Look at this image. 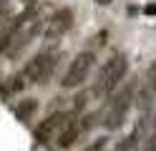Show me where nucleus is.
Instances as JSON below:
<instances>
[{
	"mask_svg": "<svg viewBox=\"0 0 156 151\" xmlns=\"http://www.w3.org/2000/svg\"><path fill=\"white\" fill-rule=\"evenodd\" d=\"M126 70H129V60H126L123 53H116L111 56L108 60H106V66L101 68V73H98V81H96V86H93V96H111L116 88H119V83L123 81L126 76Z\"/></svg>",
	"mask_w": 156,
	"mask_h": 151,
	"instance_id": "nucleus-1",
	"label": "nucleus"
},
{
	"mask_svg": "<svg viewBox=\"0 0 156 151\" xmlns=\"http://www.w3.org/2000/svg\"><path fill=\"white\" fill-rule=\"evenodd\" d=\"M58 58H61V56H58L55 50H41V53H35L25 63V68H23L25 83H33V86L45 83V81L53 76V70L58 66Z\"/></svg>",
	"mask_w": 156,
	"mask_h": 151,
	"instance_id": "nucleus-2",
	"label": "nucleus"
},
{
	"mask_svg": "<svg viewBox=\"0 0 156 151\" xmlns=\"http://www.w3.org/2000/svg\"><path fill=\"white\" fill-rule=\"evenodd\" d=\"M133 98H136V83L123 86L119 93L111 98L108 108H106V116H103V126L108 128V131L119 128L123 121H126V113H129V108H131V103H133Z\"/></svg>",
	"mask_w": 156,
	"mask_h": 151,
	"instance_id": "nucleus-3",
	"label": "nucleus"
},
{
	"mask_svg": "<svg viewBox=\"0 0 156 151\" xmlns=\"http://www.w3.org/2000/svg\"><path fill=\"white\" fill-rule=\"evenodd\" d=\"M93 63H96V56L91 53V50H83V53H78V56L71 60V66H68L66 76H63V81H61V86H63V88H78L86 78L91 76Z\"/></svg>",
	"mask_w": 156,
	"mask_h": 151,
	"instance_id": "nucleus-4",
	"label": "nucleus"
},
{
	"mask_svg": "<svg viewBox=\"0 0 156 151\" xmlns=\"http://www.w3.org/2000/svg\"><path fill=\"white\" fill-rule=\"evenodd\" d=\"M71 25H73V10L71 8H61V10H55V13L45 20L43 35L48 40H58V38H63L68 30H71Z\"/></svg>",
	"mask_w": 156,
	"mask_h": 151,
	"instance_id": "nucleus-5",
	"label": "nucleus"
},
{
	"mask_svg": "<svg viewBox=\"0 0 156 151\" xmlns=\"http://www.w3.org/2000/svg\"><path fill=\"white\" fill-rule=\"evenodd\" d=\"M78 134H81V121H78L73 113H66L61 128L55 134V144L58 149H71L76 141H78Z\"/></svg>",
	"mask_w": 156,
	"mask_h": 151,
	"instance_id": "nucleus-6",
	"label": "nucleus"
},
{
	"mask_svg": "<svg viewBox=\"0 0 156 151\" xmlns=\"http://www.w3.org/2000/svg\"><path fill=\"white\" fill-rule=\"evenodd\" d=\"M33 10H28V13H23L20 18H13L10 23L5 25V30L0 33V53H8V50L13 48V43H15V38H18V33H20V28H23V23L28 20V15H30Z\"/></svg>",
	"mask_w": 156,
	"mask_h": 151,
	"instance_id": "nucleus-7",
	"label": "nucleus"
},
{
	"mask_svg": "<svg viewBox=\"0 0 156 151\" xmlns=\"http://www.w3.org/2000/svg\"><path fill=\"white\" fill-rule=\"evenodd\" d=\"M63 118H66V113H63V111H58V113H51V116H48L41 126L35 128V138L41 141V144H43V141H48L53 134H58V128H61Z\"/></svg>",
	"mask_w": 156,
	"mask_h": 151,
	"instance_id": "nucleus-8",
	"label": "nucleus"
},
{
	"mask_svg": "<svg viewBox=\"0 0 156 151\" xmlns=\"http://www.w3.org/2000/svg\"><path fill=\"white\" fill-rule=\"evenodd\" d=\"M38 111V101L35 98H25L23 103H18V108H15V113H18V118H23V121H28L33 113Z\"/></svg>",
	"mask_w": 156,
	"mask_h": 151,
	"instance_id": "nucleus-9",
	"label": "nucleus"
},
{
	"mask_svg": "<svg viewBox=\"0 0 156 151\" xmlns=\"http://www.w3.org/2000/svg\"><path fill=\"white\" fill-rule=\"evenodd\" d=\"M146 88L156 96V60L149 66V70H146Z\"/></svg>",
	"mask_w": 156,
	"mask_h": 151,
	"instance_id": "nucleus-10",
	"label": "nucleus"
},
{
	"mask_svg": "<svg viewBox=\"0 0 156 151\" xmlns=\"http://www.w3.org/2000/svg\"><path fill=\"white\" fill-rule=\"evenodd\" d=\"M28 83H25V78H23V73H18V76H13L10 78V83H8V91H23Z\"/></svg>",
	"mask_w": 156,
	"mask_h": 151,
	"instance_id": "nucleus-11",
	"label": "nucleus"
},
{
	"mask_svg": "<svg viewBox=\"0 0 156 151\" xmlns=\"http://www.w3.org/2000/svg\"><path fill=\"white\" fill-rule=\"evenodd\" d=\"M88 96H91L88 91H83V93H78V96H76V101H73V108H76V111H81V108L86 106V101H88Z\"/></svg>",
	"mask_w": 156,
	"mask_h": 151,
	"instance_id": "nucleus-12",
	"label": "nucleus"
},
{
	"mask_svg": "<svg viewBox=\"0 0 156 151\" xmlns=\"http://www.w3.org/2000/svg\"><path fill=\"white\" fill-rule=\"evenodd\" d=\"M106 141H108V138H103V136H101V138H96L91 146H86L83 151H103V149H106Z\"/></svg>",
	"mask_w": 156,
	"mask_h": 151,
	"instance_id": "nucleus-13",
	"label": "nucleus"
},
{
	"mask_svg": "<svg viewBox=\"0 0 156 151\" xmlns=\"http://www.w3.org/2000/svg\"><path fill=\"white\" fill-rule=\"evenodd\" d=\"M8 13H10V5H8V0H0V23L8 18Z\"/></svg>",
	"mask_w": 156,
	"mask_h": 151,
	"instance_id": "nucleus-14",
	"label": "nucleus"
},
{
	"mask_svg": "<svg viewBox=\"0 0 156 151\" xmlns=\"http://www.w3.org/2000/svg\"><path fill=\"white\" fill-rule=\"evenodd\" d=\"M146 151H156V131H154V136H149V144H146Z\"/></svg>",
	"mask_w": 156,
	"mask_h": 151,
	"instance_id": "nucleus-15",
	"label": "nucleus"
},
{
	"mask_svg": "<svg viewBox=\"0 0 156 151\" xmlns=\"http://www.w3.org/2000/svg\"><path fill=\"white\" fill-rule=\"evenodd\" d=\"M106 35H108L106 30H103V33H98V35H96V45H103V43H106Z\"/></svg>",
	"mask_w": 156,
	"mask_h": 151,
	"instance_id": "nucleus-16",
	"label": "nucleus"
},
{
	"mask_svg": "<svg viewBox=\"0 0 156 151\" xmlns=\"http://www.w3.org/2000/svg\"><path fill=\"white\" fill-rule=\"evenodd\" d=\"M146 13H149V15H156V5H146Z\"/></svg>",
	"mask_w": 156,
	"mask_h": 151,
	"instance_id": "nucleus-17",
	"label": "nucleus"
},
{
	"mask_svg": "<svg viewBox=\"0 0 156 151\" xmlns=\"http://www.w3.org/2000/svg\"><path fill=\"white\" fill-rule=\"evenodd\" d=\"M98 3H101V5H106V3H108V0H98Z\"/></svg>",
	"mask_w": 156,
	"mask_h": 151,
	"instance_id": "nucleus-18",
	"label": "nucleus"
}]
</instances>
